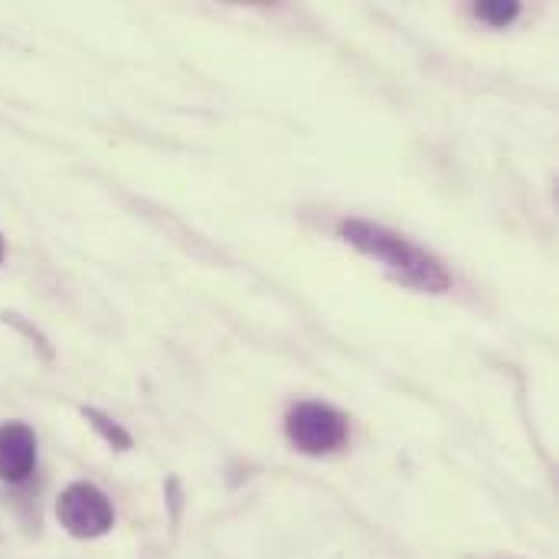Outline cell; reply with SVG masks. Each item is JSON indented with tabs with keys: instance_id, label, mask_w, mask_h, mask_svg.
Returning a JSON list of instances; mask_svg holds the SVG:
<instances>
[{
	"instance_id": "1",
	"label": "cell",
	"mask_w": 559,
	"mask_h": 559,
	"mask_svg": "<svg viewBox=\"0 0 559 559\" xmlns=\"http://www.w3.org/2000/svg\"><path fill=\"white\" fill-rule=\"evenodd\" d=\"M341 239H347L357 252L377 259L396 282L416 288V292H426V295H442L452 288V275L445 272V265L426 252L423 246L377 226V223H367V219H344L337 226Z\"/></svg>"
},
{
	"instance_id": "2",
	"label": "cell",
	"mask_w": 559,
	"mask_h": 559,
	"mask_svg": "<svg viewBox=\"0 0 559 559\" xmlns=\"http://www.w3.org/2000/svg\"><path fill=\"white\" fill-rule=\"evenodd\" d=\"M285 436L301 455H328L344 445L347 419L324 403H295L285 416Z\"/></svg>"
},
{
	"instance_id": "3",
	"label": "cell",
	"mask_w": 559,
	"mask_h": 559,
	"mask_svg": "<svg viewBox=\"0 0 559 559\" xmlns=\"http://www.w3.org/2000/svg\"><path fill=\"white\" fill-rule=\"evenodd\" d=\"M56 518L66 527V534L79 537V540H95L105 537L115 527V511L111 501L105 498V491H98L88 481H75L69 485L59 501H56Z\"/></svg>"
},
{
	"instance_id": "4",
	"label": "cell",
	"mask_w": 559,
	"mask_h": 559,
	"mask_svg": "<svg viewBox=\"0 0 559 559\" xmlns=\"http://www.w3.org/2000/svg\"><path fill=\"white\" fill-rule=\"evenodd\" d=\"M36 468V436L23 423L0 426V478L7 485H23Z\"/></svg>"
},
{
	"instance_id": "5",
	"label": "cell",
	"mask_w": 559,
	"mask_h": 559,
	"mask_svg": "<svg viewBox=\"0 0 559 559\" xmlns=\"http://www.w3.org/2000/svg\"><path fill=\"white\" fill-rule=\"evenodd\" d=\"M82 416L102 432V439L111 445V449H118V452H124V449H131V436L118 426V423H111L108 416H102L98 409H82Z\"/></svg>"
},
{
	"instance_id": "6",
	"label": "cell",
	"mask_w": 559,
	"mask_h": 559,
	"mask_svg": "<svg viewBox=\"0 0 559 559\" xmlns=\"http://www.w3.org/2000/svg\"><path fill=\"white\" fill-rule=\"evenodd\" d=\"M475 13H478V20H485L491 26H508L521 13V7L514 0H485L475 7Z\"/></svg>"
},
{
	"instance_id": "7",
	"label": "cell",
	"mask_w": 559,
	"mask_h": 559,
	"mask_svg": "<svg viewBox=\"0 0 559 559\" xmlns=\"http://www.w3.org/2000/svg\"><path fill=\"white\" fill-rule=\"evenodd\" d=\"M3 255H7V246H3V236H0V265H3Z\"/></svg>"
}]
</instances>
